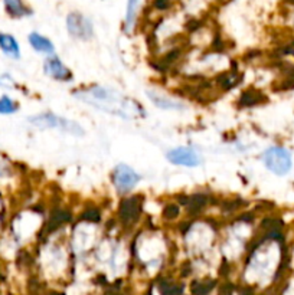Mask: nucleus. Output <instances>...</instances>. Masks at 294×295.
I'll return each instance as SVG.
<instances>
[{
	"label": "nucleus",
	"mask_w": 294,
	"mask_h": 295,
	"mask_svg": "<svg viewBox=\"0 0 294 295\" xmlns=\"http://www.w3.org/2000/svg\"><path fill=\"white\" fill-rule=\"evenodd\" d=\"M74 97L102 112L123 120H138L146 117V110L137 99L130 98L108 87L91 85L79 88L74 91Z\"/></svg>",
	"instance_id": "1"
},
{
	"label": "nucleus",
	"mask_w": 294,
	"mask_h": 295,
	"mask_svg": "<svg viewBox=\"0 0 294 295\" xmlns=\"http://www.w3.org/2000/svg\"><path fill=\"white\" fill-rule=\"evenodd\" d=\"M29 124L39 130H59L62 132H68L75 137L85 135V130L72 120H68L64 117H59L54 112H40L33 117L28 118Z\"/></svg>",
	"instance_id": "2"
},
{
	"label": "nucleus",
	"mask_w": 294,
	"mask_h": 295,
	"mask_svg": "<svg viewBox=\"0 0 294 295\" xmlns=\"http://www.w3.org/2000/svg\"><path fill=\"white\" fill-rule=\"evenodd\" d=\"M99 240L101 236L98 233L96 223L78 221V225L72 230L71 236V252H74L78 257H84L90 251H93L94 246H97Z\"/></svg>",
	"instance_id": "3"
},
{
	"label": "nucleus",
	"mask_w": 294,
	"mask_h": 295,
	"mask_svg": "<svg viewBox=\"0 0 294 295\" xmlns=\"http://www.w3.org/2000/svg\"><path fill=\"white\" fill-rule=\"evenodd\" d=\"M261 160L265 168L275 176H286L293 166L290 151L280 146L268 147L261 154Z\"/></svg>",
	"instance_id": "4"
},
{
	"label": "nucleus",
	"mask_w": 294,
	"mask_h": 295,
	"mask_svg": "<svg viewBox=\"0 0 294 295\" xmlns=\"http://www.w3.org/2000/svg\"><path fill=\"white\" fill-rule=\"evenodd\" d=\"M141 176L129 164H117L111 171V183L120 196H129L140 183Z\"/></svg>",
	"instance_id": "5"
},
{
	"label": "nucleus",
	"mask_w": 294,
	"mask_h": 295,
	"mask_svg": "<svg viewBox=\"0 0 294 295\" xmlns=\"http://www.w3.org/2000/svg\"><path fill=\"white\" fill-rule=\"evenodd\" d=\"M143 213V199L140 196H124L117 210V221L123 229L134 228Z\"/></svg>",
	"instance_id": "6"
},
{
	"label": "nucleus",
	"mask_w": 294,
	"mask_h": 295,
	"mask_svg": "<svg viewBox=\"0 0 294 295\" xmlns=\"http://www.w3.org/2000/svg\"><path fill=\"white\" fill-rule=\"evenodd\" d=\"M166 159L169 163L175 166H183V167H199L203 163L200 153L194 147H186V146H180L169 150L166 154Z\"/></svg>",
	"instance_id": "7"
},
{
	"label": "nucleus",
	"mask_w": 294,
	"mask_h": 295,
	"mask_svg": "<svg viewBox=\"0 0 294 295\" xmlns=\"http://www.w3.org/2000/svg\"><path fill=\"white\" fill-rule=\"evenodd\" d=\"M66 29L71 36L79 40H90L94 36V28L88 18L81 13H71L66 18Z\"/></svg>",
	"instance_id": "8"
},
{
	"label": "nucleus",
	"mask_w": 294,
	"mask_h": 295,
	"mask_svg": "<svg viewBox=\"0 0 294 295\" xmlns=\"http://www.w3.org/2000/svg\"><path fill=\"white\" fill-rule=\"evenodd\" d=\"M43 72L46 76L52 78L58 82H71L74 79V74L68 66L57 56L51 55L43 62Z\"/></svg>",
	"instance_id": "9"
},
{
	"label": "nucleus",
	"mask_w": 294,
	"mask_h": 295,
	"mask_svg": "<svg viewBox=\"0 0 294 295\" xmlns=\"http://www.w3.org/2000/svg\"><path fill=\"white\" fill-rule=\"evenodd\" d=\"M147 98L152 101V104L160 110H166V111H183L186 108V105L183 102H180L179 99L170 98L169 95H164L159 91H147L146 92Z\"/></svg>",
	"instance_id": "10"
},
{
	"label": "nucleus",
	"mask_w": 294,
	"mask_h": 295,
	"mask_svg": "<svg viewBox=\"0 0 294 295\" xmlns=\"http://www.w3.org/2000/svg\"><path fill=\"white\" fill-rule=\"evenodd\" d=\"M0 51L10 59H20V48L18 40L9 33H0Z\"/></svg>",
	"instance_id": "11"
},
{
	"label": "nucleus",
	"mask_w": 294,
	"mask_h": 295,
	"mask_svg": "<svg viewBox=\"0 0 294 295\" xmlns=\"http://www.w3.org/2000/svg\"><path fill=\"white\" fill-rule=\"evenodd\" d=\"M28 39H29L31 46H32L36 52L43 54V55H48V56L54 55V52H55V46H54V43H52L48 37L39 35L38 32H32L29 35Z\"/></svg>",
	"instance_id": "12"
},
{
	"label": "nucleus",
	"mask_w": 294,
	"mask_h": 295,
	"mask_svg": "<svg viewBox=\"0 0 294 295\" xmlns=\"http://www.w3.org/2000/svg\"><path fill=\"white\" fill-rule=\"evenodd\" d=\"M241 82V74L238 71H225L222 74L218 75L216 78V84L219 87L221 91H228L232 90L234 87H236Z\"/></svg>",
	"instance_id": "13"
},
{
	"label": "nucleus",
	"mask_w": 294,
	"mask_h": 295,
	"mask_svg": "<svg viewBox=\"0 0 294 295\" xmlns=\"http://www.w3.org/2000/svg\"><path fill=\"white\" fill-rule=\"evenodd\" d=\"M264 95L258 90H247L242 92L241 98L238 99L239 107H254L257 104H260L261 101H264Z\"/></svg>",
	"instance_id": "14"
},
{
	"label": "nucleus",
	"mask_w": 294,
	"mask_h": 295,
	"mask_svg": "<svg viewBox=\"0 0 294 295\" xmlns=\"http://www.w3.org/2000/svg\"><path fill=\"white\" fill-rule=\"evenodd\" d=\"M3 1H4L7 13L10 16H13V18H23V16H26V15L31 13L25 7V4H23L22 0H3Z\"/></svg>",
	"instance_id": "15"
},
{
	"label": "nucleus",
	"mask_w": 294,
	"mask_h": 295,
	"mask_svg": "<svg viewBox=\"0 0 294 295\" xmlns=\"http://www.w3.org/2000/svg\"><path fill=\"white\" fill-rule=\"evenodd\" d=\"M215 285H216V281L214 279H195L191 287L192 295H209Z\"/></svg>",
	"instance_id": "16"
},
{
	"label": "nucleus",
	"mask_w": 294,
	"mask_h": 295,
	"mask_svg": "<svg viewBox=\"0 0 294 295\" xmlns=\"http://www.w3.org/2000/svg\"><path fill=\"white\" fill-rule=\"evenodd\" d=\"M19 104L18 101L9 97V95H1L0 97V115H12L18 112Z\"/></svg>",
	"instance_id": "17"
},
{
	"label": "nucleus",
	"mask_w": 294,
	"mask_h": 295,
	"mask_svg": "<svg viewBox=\"0 0 294 295\" xmlns=\"http://www.w3.org/2000/svg\"><path fill=\"white\" fill-rule=\"evenodd\" d=\"M180 216V204H176V203H170V204H166L163 210V218L167 221H175Z\"/></svg>",
	"instance_id": "18"
},
{
	"label": "nucleus",
	"mask_w": 294,
	"mask_h": 295,
	"mask_svg": "<svg viewBox=\"0 0 294 295\" xmlns=\"http://www.w3.org/2000/svg\"><path fill=\"white\" fill-rule=\"evenodd\" d=\"M280 88H281V90H294V66L292 69L287 71L286 76H284L283 81H281Z\"/></svg>",
	"instance_id": "19"
},
{
	"label": "nucleus",
	"mask_w": 294,
	"mask_h": 295,
	"mask_svg": "<svg viewBox=\"0 0 294 295\" xmlns=\"http://www.w3.org/2000/svg\"><path fill=\"white\" fill-rule=\"evenodd\" d=\"M0 87H1V88H6V90L15 88V87H16V82H15V79H13L12 75H9V74H1V75H0Z\"/></svg>",
	"instance_id": "20"
},
{
	"label": "nucleus",
	"mask_w": 294,
	"mask_h": 295,
	"mask_svg": "<svg viewBox=\"0 0 294 295\" xmlns=\"http://www.w3.org/2000/svg\"><path fill=\"white\" fill-rule=\"evenodd\" d=\"M12 174H13V168H12L10 163H9L7 160L0 159V179H3V177H10Z\"/></svg>",
	"instance_id": "21"
},
{
	"label": "nucleus",
	"mask_w": 294,
	"mask_h": 295,
	"mask_svg": "<svg viewBox=\"0 0 294 295\" xmlns=\"http://www.w3.org/2000/svg\"><path fill=\"white\" fill-rule=\"evenodd\" d=\"M155 6L160 10H164L169 7V0H155Z\"/></svg>",
	"instance_id": "22"
},
{
	"label": "nucleus",
	"mask_w": 294,
	"mask_h": 295,
	"mask_svg": "<svg viewBox=\"0 0 294 295\" xmlns=\"http://www.w3.org/2000/svg\"><path fill=\"white\" fill-rule=\"evenodd\" d=\"M3 219H4V209H3V206L0 204V228H1Z\"/></svg>",
	"instance_id": "23"
},
{
	"label": "nucleus",
	"mask_w": 294,
	"mask_h": 295,
	"mask_svg": "<svg viewBox=\"0 0 294 295\" xmlns=\"http://www.w3.org/2000/svg\"><path fill=\"white\" fill-rule=\"evenodd\" d=\"M289 52H290V54H293V55H294V48H292V49H290Z\"/></svg>",
	"instance_id": "24"
}]
</instances>
